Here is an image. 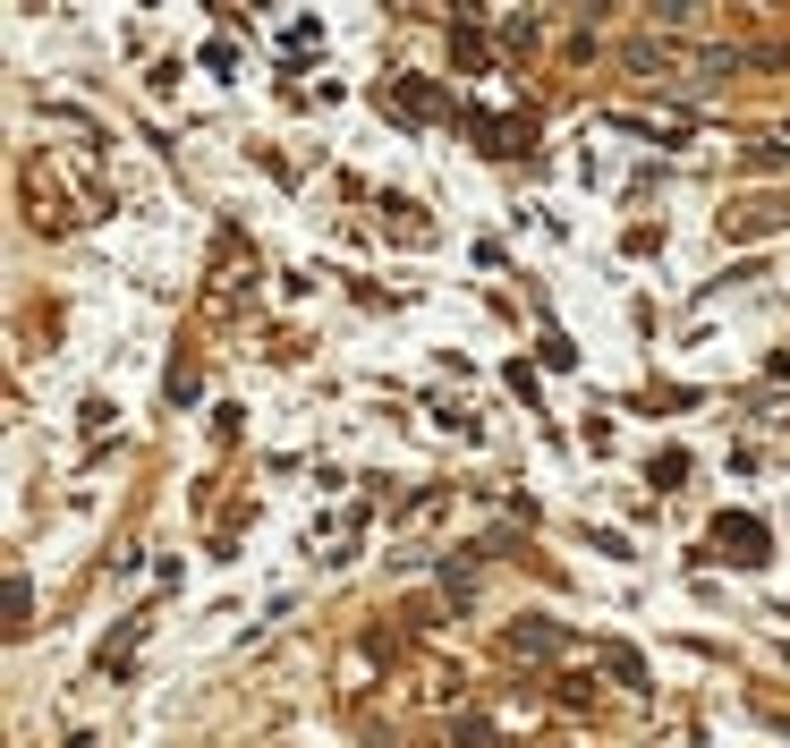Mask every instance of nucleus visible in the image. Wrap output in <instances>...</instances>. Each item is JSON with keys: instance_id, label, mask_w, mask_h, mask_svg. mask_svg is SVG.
Wrapping results in <instances>:
<instances>
[{"instance_id": "f03ea898", "label": "nucleus", "mask_w": 790, "mask_h": 748, "mask_svg": "<svg viewBox=\"0 0 790 748\" xmlns=\"http://www.w3.org/2000/svg\"><path fill=\"white\" fill-rule=\"evenodd\" d=\"M553 647H561L553 621H519V629H510V655H553Z\"/></svg>"}, {"instance_id": "f257e3e1", "label": "nucleus", "mask_w": 790, "mask_h": 748, "mask_svg": "<svg viewBox=\"0 0 790 748\" xmlns=\"http://www.w3.org/2000/svg\"><path fill=\"white\" fill-rule=\"evenodd\" d=\"M714 545H723V554L739 561V570H765V554H774V545H765V520H748V511L714 520Z\"/></svg>"}]
</instances>
